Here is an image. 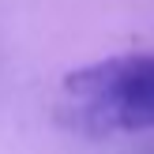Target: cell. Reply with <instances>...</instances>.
<instances>
[{
    "instance_id": "1",
    "label": "cell",
    "mask_w": 154,
    "mask_h": 154,
    "mask_svg": "<svg viewBox=\"0 0 154 154\" xmlns=\"http://www.w3.org/2000/svg\"><path fill=\"white\" fill-rule=\"evenodd\" d=\"M57 117L79 135L154 132V53L109 57L64 75Z\"/></svg>"
}]
</instances>
